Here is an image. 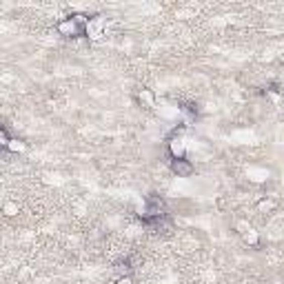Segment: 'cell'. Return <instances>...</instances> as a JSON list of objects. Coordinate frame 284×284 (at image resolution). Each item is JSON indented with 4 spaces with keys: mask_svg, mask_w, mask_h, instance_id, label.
Returning a JSON list of instances; mask_svg holds the SVG:
<instances>
[{
    "mask_svg": "<svg viewBox=\"0 0 284 284\" xmlns=\"http://www.w3.org/2000/svg\"><path fill=\"white\" fill-rule=\"evenodd\" d=\"M85 27H87V16L85 14H74V16H67L58 22V33L65 38H78L85 33Z\"/></svg>",
    "mask_w": 284,
    "mask_h": 284,
    "instance_id": "1",
    "label": "cell"
},
{
    "mask_svg": "<svg viewBox=\"0 0 284 284\" xmlns=\"http://www.w3.org/2000/svg\"><path fill=\"white\" fill-rule=\"evenodd\" d=\"M164 213V202L160 200L158 196H149L147 198V207L142 211V220L144 222H153V220H160V215Z\"/></svg>",
    "mask_w": 284,
    "mask_h": 284,
    "instance_id": "2",
    "label": "cell"
},
{
    "mask_svg": "<svg viewBox=\"0 0 284 284\" xmlns=\"http://www.w3.org/2000/svg\"><path fill=\"white\" fill-rule=\"evenodd\" d=\"M169 153L174 160L187 158V147H185V138H182V129L176 131L174 136L169 138Z\"/></svg>",
    "mask_w": 284,
    "mask_h": 284,
    "instance_id": "3",
    "label": "cell"
},
{
    "mask_svg": "<svg viewBox=\"0 0 284 284\" xmlns=\"http://www.w3.org/2000/svg\"><path fill=\"white\" fill-rule=\"evenodd\" d=\"M85 33L89 38H100L104 33V18L102 16H93V18H87V27H85Z\"/></svg>",
    "mask_w": 284,
    "mask_h": 284,
    "instance_id": "4",
    "label": "cell"
},
{
    "mask_svg": "<svg viewBox=\"0 0 284 284\" xmlns=\"http://www.w3.org/2000/svg\"><path fill=\"white\" fill-rule=\"evenodd\" d=\"M171 169H174V174H178L180 178H189V176L193 174V164L189 162L187 158H182V160H174Z\"/></svg>",
    "mask_w": 284,
    "mask_h": 284,
    "instance_id": "5",
    "label": "cell"
},
{
    "mask_svg": "<svg viewBox=\"0 0 284 284\" xmlns=\"http://www.w3.org/2000/svg\"><path fill=\"white\" fill-rule=\"evenodd\" d=\"M3 213L5 215H16V213H18V204H16V202H5L3 204Z\"/></svg>",
    "mask_w": 284,
    "mask_h": 284,
    "instance_id": "6",
    "label": "cell"
},
{
    "mask_svg": "<svg viewBox=\"0 0 284 284\" xmlns=\"http://www.w3.org/2000/svg\"><path fill=\"white\" fill-rule=\"evenodd\" d=\"M7 149H9V151H22V149H25V144H22L20 140H9Z\"/></svg>",
    "mask_w": 284,
    "mask_h": 284,
    "instance_id": "7",
    "label": "cell"
},
{
    "mask_svg": "<svg viewBox=\"0 0 284 284\" xmlns=\"http://www.w3.org/2000/svg\"><path fill=\"white\" fill-rule=\"evenodd\" d=\"M9 140H11V138L7 136V131H5V129H0V149H7Z\"/></svg>",
    "mask_w": 284,
    "mask_h": 284,
    "instance_id": "8",
    "label": "cell"
},
{
    "mask_svg": "<svg viewBox=\"0 0 284 284\" xmlns=\"http://www.w3.org/2000/svg\"><path fill=\"white\" fill-rule=\"evenodd\" d=\"M140 100H144V102L151 107L153 104V96H151V91H147V89H142V93H140Z\"/></svg>",
    "mask_w": 284,
    "mask_h": 284,
    "instance_id": "9",
    "label": "cell"
},
{
    "mask_svg": "<svg viewBox=\"0 0 284 284\" xmlns=\"http://www.w3.org/2000/svg\"><path fill=\"white\" fill-rule=\"evenodd\" d=\"M116 284H133V280H131L129 275H122V277H120V280L116 282Z\"/></svg>",
    "mask_w": 284,
    "mask_h": 284,
    "instance_id": "10",
    "label": "cell"
}]
</instances>
